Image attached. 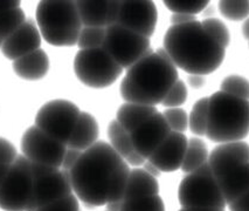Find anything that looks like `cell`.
Wrapping results in <instances>:
<instances>
[{
	"mask_svg": "<svg viewBox=\"0 0 249 211\" xmlns=\"http://www.w3.org/2000/svg\"><path fill=\"white\" fill-rule=\"evenodd\" d=\"M25 21V12L20 6L0 13V36L4 39V41Z\"/></svg>",
	"mask_w": 249,
	"mask_h": 211,
	"instance_id": "484cf974",
	"label": "cell"
},
{
	"mask_svg": "<svg viewBox=\"0 0 249 211\" xmlns=\"http://www.w3.org/2000/svg\"><path fill=\"white\" fill-rule=\"evenodd\" d=\"M48 69L49 59L46 52L41 48L13 61V71L18 77L25 80L42 79L47 74Z\"/></svg>",
	"mask_w": 249,
	"mask_h": 211,
	"instance_id": "ffe728a7",
	"label": "cell"
},
{
	"mask_svg": "<svg viewBox=\"0 0 249 211\" xmlns=\"http://www.w3.org/2000/svg\"><path fill=\"white\" fill-rule=\"evenodd\" d=\"M41 36L32 20L25 21L20 27L11 34L1 46V52L7 59L16 60L40 50Z\"/></svg>",
	"mask_w": 249,
	"mask_h": 211,
	"instance_id": "e0dca14e",
	"label": "cell"
},
{
	"mask_svg": "<svg viewBox=\"0 0 249 211\" xmlns=\"http://www.w3.org/2000/svg\"><path fill=\"white\" fill-rule=\"evenodd\" d=\"M98 124L91 114L81 112L79 120L67 144L68 148L85 152L97 142Z\"/></svg>",
	"mask_w": 249,
	"mask_h": 211,
	"instance_id": "d6986e66",
	"label": "cell"
},
{
	"mask_svg": "<svg viewBox=\"0 0 249 211\" xmlns=\"http://www.w3.org/2000/svg\"><path fill=\"white\" fill-rule=\"evenodd\" d=\"M10 168L11 166H7V164H0V187L4 183L5 178H6L8 172H10Z\"/></svg>",
	"mask_w": 249,
	"mask_h": 211,
	"instance_id": "b9f144b4",
	"label": "cell"
},
{
	"mask_svg": "<svg viewBox=\"0 0 249 211\" xmlns=\"http://www.w3.org/2000/svg\"><path fill=\"white\" fill-rule=\"evenodd\" d=\"M187 99V88L185 85L184 81L178 80L175 83L169 94L166 95V97L163 100L161 105L166 108H178L179 106H181Z\"/></svg>",
	"mask_w": 249,
	"mask_h": 211,
	"instance_id": "836d02e7",
	"label": "cell"
},
{
	"mask_svg": "<svg viewBox=\"0 0 249 211\" xmlns=\"http://www.w3.org/2000/svg\"><path fill=\"white\" fill-rule=\"evenodd\" d=\"M164 50L176 67L190 75H207L216 71L225 59V48L202 27L198 20L172 25L164 37Z\"/></svg>",
	"mask_w": 249,
	"mask_h": 211,
	"instance_id": "7a4b0ae2",
	"label": "cell"
},
{
	"mask_svg": "<svg viewBox=\"0 0 249 211\" xmlns=\"http://www.w3.org/2000/svg\"><path fill=\"white\" fill-rule=\"evenodd\" d=\"M171 132L172 131L163 116V113L157 112L131 133L135 150L145 160H149Z\"/></svg>",
	"mask_w": 249,
	"mask_h": 211,
	"instance_id": "9a60e30c",
	"label": "cell"
},
{
	"mask_svg": "<svg viewBox=\"0 0 249 211\" xmlns=\"http://www.w3.org/2000/svg\"><path fill=\"white\" fill-rule=\"evenodd\" d=\"M179 211H199V210H196V209H189V208H181Z\"/></svg>",
	"mask_w": 249,
	"mask_h": 211,
	"instance_id": "f6af8a7d",
	"label": "cell"
},
{
	"mask_svg": "<svg viewBox=\"0 0 249 211\" xmlns=\"http://www.w3.org/2000/svg\"><path fill=\"white\" fill-rule=\"evenodd\" d=\"M143 166H144V170L149 173L150 175H152L153 177H158V176L160 175V172H159L157 168L153 166L151 162H149L146 160V162L143 164Z\"/></svg>",
	"mask_w": 249,
	"mask_h": 211,
	"instance_id": "60d3db41",
	"label": "cell"
},
{
	"mask_svg": "<svg viewBox=\"0 0 249 211\" xmlns=\"http://www.w3.org/2000/svg\"><path fill=\"white\" fill-rule=\"evenodd\" d=\"M208 97H202L193 106L189 115V127L191 132L198 136H205L207 129Z\"/></svg>",
	"mask_w": 249,
	"mask_h": 211,
	"instance_id": "d4e9b609",
	"label": "cell"
},
{
	"mask_svg": "<svg viewBox=\"0 0 249 211\" xmlns=\"http://www.w3.org/2000/svg\"><path fill=\"white\" fill-rule=\"evenodd\" d=\"M21 149L25 157L33 163L61 168L67 146L33 126L25 132L21 140Z\"/></svg>",
	"mask_w": 249,
	"mask_h": 211,
	"instance_id": "4fadbf2b",
	"label": "cell"
},
{
	"mask_svg": "<svg viewBox=\"0 0 249 211\" xmlns=\"http://www.w3.org/2000/svg\"><path fill=\"white\" fill-rule=\"evenodd\" d=\"M80 114L79 107L71 101H49L37 112L36 126L54 140L67 146Z\"/></svg>",
	"mask_w": 249,
	"mask_h": 211,
	"instance_id": "7c38bea8",
	"label": "cell"
},
{
	"mask_svg": "<svg viewBox=\"0 0 249 211\" xmlns=\"http://www.w3.org/2000/svg\"><path fill=\"white\" fill-rule=\"evenodd\" d=\"M208 150L206 143L200 138L193 137L189 140L186 154L181 164V170L185 174H191L208 162Z\"/></svg>",
	"mask_w": 249,
	"mask_h": 211,
	"instance_id": "cb8c5ba5",
	"label": "cell"
},
{
	"mask_svg": "<svg viewBox=\"0 0 249 211\" xmlns=\"http://www.w3.org/2000/svg\"><path fill=\"white\" fill-rule=\"evenodd\" d=\"M158 111L155 106L138 105V103H124L120 107L116 115L118 123L131 134L141 124L152 117Z\"/></svg>",
	"mask_w": 249,
	"mask_h": 211,
	"instance_id": "44dd1931",
	"label": "cell"
},
{
	"mask_svg": "<svg viewBox=\"0 0 249 211\" xmlns=\"http://www.w3.org/2000/svg\"><path fill=\"white\" fill-rule=\"evenodd\" d=\"M157 18V8L153 1H121L120 14L116 25L150 39L155 32Z\"/></svg>",
	"mask_w": 249,
	"mask_h": 211,
	"instance_id": "5bb4252c",
	"label": "cell"
},
{
	"mask_svg": "<svg viewBox=\"0 0 249 211\" xmlns=\"http://www.w3.org/2000/svg\"><path fill=\"white\" fill-rule=\"evenodd\" d=\"M201 25L202 27L205 28V31H206L222 48L226 50V47L230 45L231 37L228 28L226 27L224 22H222L221 20L215 18H208L205 19L204 21H201Z\"/></svg>",
	"mask_w": 249,
	"mask_h": 211,
	"instance_id": "f546056e",
	"label": "cell"
},
{
	"mask_svg": "<svg viewBox=\"0 0 249 211\" xmlns=\"http://www.w3.org/2000/svg\"><path fill=\"white\" fill-rule=\"evenodd\" d=\"M83 152H80V150L67 148V152H66L65 158H63L62 162V170H67V172H71V168L75 166L77 160L80 158V156L82 155Z\"/></svg>",
	"mask_w": 249,
	"mask_h": 211,
	"instance_id": "8d00e7d4",
	"label": "cell"
},
{
	"mask_svg": "<svg viewBox=\"0 0 249 211\" xmlns=\"http://www.w3.org/2000/svg\"><path fill=\"white\" fill-rule=\"evenodd\" d=\"M31 164L33 190L25 211H36L43 205L67 197L74 192L71 183V172L33 162Z\"/></svg>",
	"mask_w": 249,
	"mask_h": 211,
	"instance_id": "9c48e42d",
	"label": "cell"
},
{
	"mask_svg": "<svg viewBox=\"0 0 249 211\" xmlns=\"http://www.w3.org/2000/svg\"><path fill=\"white\" fill-rule=\"evenodd\" d=\"M158 192L159 186L156 177H153L144 169L130 170L128 186H126L123 201L158 195Z\"/></svg>",
	"mask_w": 249,
	"mask_h": 211,
	"instance_id": "7402d4cb",
	"label": "cell"
},
{
	"mask_svg": "<svg viewBox=\"0 0 249 211\" xmlns=\"http://www.w3.org/2000/svg\"><path fill=\"white\" fill-rule=\"evenodd\" d=\"M130 168L109 143L98 141L85 150L71 170V183L77 198L88 208L122 202Z\"/></svg>",
	"mask_w": 249,
	"mask_h": 211,
	"instance_id": "6da1fadb",
	"label": "cell"
},
{
	"mask_svg": "<svg viewBox=\"0 0 249 211\" xmlns=\"http://www.w3.org/2000/svg\"><path fill=\"white\" fill-rule=\"evenodd\" d=\"M196 17L195 16H189V14H173L171 17V24L172 25H181V24H187V22L195 21Z\"/></svg>",
	"mask_w": 249,
	"mask_h": 211,
	"instance_id": "f35d334b",
	"label": "cell"
},
{
	"mask_svg": "<svg viewBox=\"0 0 249 211\" xmlns=\"http://www.w3.org/2000/svg\"><path fill=\"white\" fill-rule=\"evenodd\" d=\"M178 80L169 54L159 48L128 69L121 83V95L129 103L156 106L163 102Z\"/></svg>",
	"mask_w": 249,
	"mask_h": 211,
	"instance_id": "3957f363",
	"label": "cell"
},
{
	"mask_svg": "<svg viewBox=\"0 0 249 211\" xmlns=\"http://www.w3.org/2000/svg\"><path fill=\"white\" fill-rule=\"evenodd\" d=\"M106 39V28L100 27H82L77 46L80 50H94L101 48Z\"/></svg>",
	"mask_w": 249,
	"mask_h": 211,
	"instance_id": "83f0119b",
	"label": "cell"
},
{
	"mask_svg": "<svg viewBox=\"0 0 249 211\" xmlns=\"http://www.w3.org/2000/svg\"><path fill=\"white\" fill-rule=\"evenodd\" d=\"M122 207V202H112L107 204V209L109 211H120Z\"/></svg>",
	"mask_w": 249,
	"mask_h": 211,
	"instance_id": "7bdbcfd3",
	"label": "cell"
},
{
	"mask_svg": "<svg viewBox=\"0 0 249 211\" xmlns=\"http://www.w3.org/2000/svg\"><path fill=\"white\" fill-rule=\"evenodd\" d=\"M36 211H80V205L76 196L71 193L67 197H63L47 205H43Z\"/></svg>",
	"mask_w": 249,
	"mask_h": 211,
	"instance_id": "e575fe53",
	"label": "cell"
},
{
	"mask_svg": "<svg viewBox=\"0 0 249 211\" xmlns=\"http://www.w3.org/2000/svg\"><path fill=\"white\" fill-rule=\"evenodd\" d=\"M36 22L43 39L53 46L77 45L82 22L76 2L45 0L36 7Z\"/></svg>",
	"mask_w": 249,
	"mask_h": 211,
	"instance_id": "8992f818",
	"label": "cell"
},
{
	"mask_svg": "<svg viewBox=\"0 0 249 211\" xmlns=\"http://www.w3.org/2000/svg\"><path fill=\"white\" fill-rule=\"evenodd\" d=\"M249 134V101L219 91L208 97L206 136L213 142L241 141Z\"/></svg>",
	"mask_w": 249,
	"mask_h": 211,
	"instance_id": "5b68a950",
	"label": "cell"
},
{
	"mask_svg": "<svg viewBox=\"0 0 249 211\" xmlns=\"http://www.w3.org/2000/svg\"><path fill=\"white\" fill-rule=\"evenodd\" d=\"M208 166L218 182L226 204L249 192V144L242 141L221 143L208 156Z\"/></svg>",
	"mask_w": 249,
	"mask_h": 211,
	"instance_id": "277c9868",
	"label": "cell"
},
{
	"mask_svg": "<svg viewBox=\"0 0 249 211\" xmlns=\"http://www.w3.org/2000/svg\"><path fill=\"white\" fill-rule=\"evenodd\" d=\"M181 208L199 211H225L226 201L208 163L181 181L178 190Z\"/></svg>",
	"mask_w": 249,
	"mask_h": 211,
	"instance_id": "52a82bcc",
	"label": "cell"
},
{
	"mask_svg": "<svg viewBox=\"0 0 249 211\" xmlns=\"http://www.w3.org/2000/svg\"><path fill=\"white\" fill-rule=\"evenodd\" d=\"M120 211H165V205L159 195L145 196L122 201Z\"/></svg>",
	"mask_w": 249,
	"mask_h": 211,
	"instance_id": "4316f807",
	"label": "cell"
},
{
	"mask_svg": "<svg viewBox=\"0 0 249 211\" xmlns=\"http://www.w3.org/2000/svg\"><path fill=\"white\" fill-rule=\"evenodd\" d=\"M219 10L225 18L240 21L249 17V1H219Z\"/></svg>",
	"mask_w": 249,
	"mask_h": 211,
	"instance_id": "4dcf8cb0",
	"label": "cell"
},
{
	"mask_svg": "<svg viewBox=\"0 0 249 211\" xmlns=\"http://www.w3.org/2000/svg\"><path fill=\"white\" fill-rule=\"evenodd\" d=\"M108 136L110 140V146L124 161L131 166H142L146 162L143 156H141L135 150L132 143L131 134L125 131L118 123L117 120L111 121L108 128Z\"/></svg>",
	"mask_w": 249,
	"mask_h": 211,
	"instance_id": "ac0fdd59",
	"label": "cell"
},
{
	"mask_svg": "<svg viewBox=\"0 0 249 211\" xmlns=\"http://www.w3.org/2000/svg\"><path fill=\"white\" fill-rule=\"evenodd\" d=\"M164 5L175 14H189L195 16L200 13L208 6V1H196V0H178V1H164Z\"/></svg>",
	"mask_w": 249,
	"mask_h": 211,
	"instance_id": "1f68e13d",
	"label": "cell"
},
{
	"mask_svg": "<svg viewBox=\"0 0 249 211\" xmlns=\"http://www.w3.org/2000/svg\"><path fill=\"white\" fill-rule=\"evenodd\" d=\"M102 48L123 69H129L144 57L152 53L149 38L120 25L106 28V39Z\"/></svg>",
	"mask_w": 249,
	"mask_h": 211,
	"instance_id": "30bf717a",
	"label": "cell"
},
{
	"mask_svg": "<svg viewBox=\"0 0 249 211\" xmlns=\"http://www.w3.org/2000/svg\"><path fill=\"white\" fill-rule=\"evenodd\" d=\"M189 140L182 133L171 132L166 140L149 157V162L159 172L171 173L181 168Z\"/></svg>",
	"mask_w": 249,
	"mask_h": 211,
	"instance_id": "2e32d148",
	"label": "cell"
},
{
	"mask_svg": "<svg viewBox=\"0 0 249 211\" xmlns=\"http://www.w3.org/2000/svg\"><path fill=\"white\" fill-rule=\"evenodd\" d=\"M83 27H108L110 1H75Z\"/></svg>",
	"mask_w": 249,
	"mask_h": 211,
	"instance_id": "603a6c76",
	"label": "cell"
},
{
	"mask_svg": "<svg viewBox=\"0 0 249 211\" xmlns=\"http://www.w3.org/2000/svg\"><path fill=\"white\" fill-rule=\"evenodd\" d=\"M242 36L245 37V39L249 40V18L246 19L242 25Z\"/></svg>",
	"mask_w": 249,
	"mask_h": 211,
	"instance_id": "ee69618b",
	"label": "cell"
},
{
	"mask_svg": "<svg viewBox=\"0 0 249 211\" xmlns=\"http://www.w3.org/2000/svg\"><path fill=\"white\" fill-rule=\"evenodd\" d=\"M33 190L31 161L19 155L0 187V208L5 211H25Z\"/></svg>",
	"mask_w": 249,
	"mask_h": 211,
	"instance_id": "8fae6325",
	"label": "cell"
},
{
	"mask_svg": "<svg viewBox=\"0 0 249 211\" xmlns=\"http://www.w3.org/2000/svg\"><path fill=\"white\" fill-rule=\"evenodd\" d=\"M2 44H4V39H2V38H1V36H0V48H1V46H2Z\"/></svg>",
	"mask_w": 249,
	"mask_h": 211,
	"instance_id": "bcb514c9",
	"label": "cell"
},
{
	"mask_svg": "<svg viewBox=\"0 0 249 211\" xmlns=\"http://www.w3.org/2000/svg\"><path fill=\"white\" fill-rule=\"evenodd\" d=\"M107 211H109V210H107Z\"/></svg>",
	"mask_w": 249,
	"mask_h": 211,
	"instance_id": "7dc6e473",
	"label": "cell"
},
{
	"mask_svg": "<svg viewBox=\"0 0 249 211\" xmlns=\"http://www.w3.org/2000/svg\"><path fill=\"white\" fill-rule=\"evenodd\" d=\"M187 81H189V85L193 88H200L206 82L202 75H190Z\"/></svg>",
	"mask_w": 249,
	"mask_h": 211,
	"instance_id": "ab89813d",
	"label": "cell"
},
{
	"mask_svg": "<svg viewBox=\"0 0 249 211\" xmlns=\"http://www.w3.org/2000/svg\"><path fill=\"white\" fill-rule=\"evenodd\" d=\"M163 116L172 132L184 133L189 127V115L181 108H167Z\"/></svg>",
	"mask_w": 249,
	"mask_h": 211,
	"instance_id": "d6a6232c",
	"label": "cell"
},
{
	"mask_svg": "<svg viewBox=\"0 0 249 211\" xmlns=\"http://www.w3.org/2000/svg\"><path fill=\"white\" fill-rule=\"evenodd\" d=\"M77 79L91 88H106L121 77L123 68L101 48L80 50L74 60Z\"/></svg>",
	"mask_w": 249,
	"mask_h": 211,
	"instance_id": "ba28073f",
	"label": "cell"
},
{
	"mask_svg": "<svg viewBox=\"0 0 249 211\" xmlns=\"http://www.w3.org/2000/svg\"><path fill=\"white\" fill-rule=\"evenodd\" d=\"M228 207L231 211H249V192L237 198L235 202L231 203Z\"/></svg>",
	"mask_w": 249,
	"mask_h": 211,
	"instance_id": "74e56055",
	"label": "cell"
},
{
	"mask_svg": "<svg viewBox=\"0 0 249 211\" xmlns=\"http://www.w3.org/2000/svg\"><path fill=\"white\" fill-rule=\"evenodd\" d=\"M16 147L10 141L0 137V164H7L12 166L13 162L18 157Z\"/></svg>",
	"mask_w": 249,
	"mask_h": 211,
	"instance_id": "d590c367",
	"label": "cell"
},
{
	"mask_svg": "<svg viewBox=\"0 0 249 211\" xmlns=\"http://www.w3.org/2000/svg\"><path fill=\"white\" fill-rule=\"evenodd\" d=\"M221 92L249 101V81L240 75H230L221 82Z\"/></svg>",
	"mask_w": 249,
	"mask_h": 211,
	"instance_id": "f1b7e54d",
	"label": "cell"
}]
</instances>
